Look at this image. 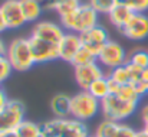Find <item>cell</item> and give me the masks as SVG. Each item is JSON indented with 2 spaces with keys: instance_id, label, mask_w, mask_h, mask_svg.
<instances>
[{
  "instance_id": "cell-1",
  "label": "cell",
  "mask_w": 148,
  "mask_h": 137,
  "mask_svg": "<svg viewBox=\"0 0 148 137\" xmlns=\"http://www.w3.org/2000/svg\"><path fill=\"white\" fill-rule=\"evenodd\" d=\"M98 12L89 3H81V6L72 13L59 17L60 25L66 32L82 33L98 25Z\"/></svg>"
},
{
  "instance_id": "cell-2",
  "label": "cell",
  "mask_w": 148,
  "mask_h": 137,
  "mask_svg": "<svg viewBox=\"0 0 148 137\" xmlns=\"http://www.w3.org/2000/svg\"><path fill=\"white\" fill-rule=\"evenodd\" d=\"M45 137H89L84 121L76 118H55L42 124Z\"/></svg>"
},
{
  "instance_id": "cell-3",
  "label": "cell",
  "mask_w": 148,
  "mask_h": 137,
  "mask_svg": "<svg viewBox=\"0 0 148 137\" xmlns=\"http://www.w3.org/2000/svg\"><path fill=\"white\" fill-rule=\"evenodd\" d=\"M6 56L10 61L13 69L19 71V72H25L36 64L33 53H32V49H30L29 38L27 39L26 38H17V39L12 41L10 45L7 46Z\"/></svg>"
},
{
  "instance_id": "cell-4",
  "label": "cell",
  "mask_w": 148,
  "mask_h": 137,
  "mask_svg": "<svg viewBox=\"0 0 148 137\" xmlns=\"http://www.w3.org/2000/svg\"><path fill=\"white\" fill-rule=\"evenodd\" d=\"M99 110H101V101L88 90H81V92H76L72 97L71 116L79 121L94 118Z\"/></svg>"
},
{
  "instance_id": "cell-5",
  "label": "cell",
  "mask_w": 148,
  "mask_h": 137,
  "mask_svg": "<svg viewBox=\"0 0 148 137\" xmlns=\"http://www.w3.org/2000/svg\"><path fill=\"white\" fill-rule=\"evenodd\" d=\"M137 107H138L137 102L122 101L118 97H115L114 94H109L106 98H103L101 101V111L105 116V118L114 120L118 123L128 118L130 116H132L137 111Z\"/></svg>"
},
{
  "instance_id": "cell-6",
  "label": "cell",
  "mask_w": 148,
  "mask_h": 137,
  "mask_svg": "<svg viewBox=\"0 0 148 137\" xmlns=\"http://www.w3.org/2000/svg\"><path fill=\"white\" fill-rule=\"evenodd\" d=\"M26 107L20 100H9L7 105L0 111V134L16 130L25 120Z\"/></svg>"
},
{
  "instance_id": "cell-7",
  "label": "cell",
  "mask_w": 148,
  "mask_h": 137,
  "mask_svg": "<svg viewBox=\"0 0 148 137\" xmlns=\"http://www.w3.org/2000/svg\"><path fill=\"white\" fill-rule=\"evenodd\" d=\"M97 59L102 68H106L111 71L128 62V56L124 46H121L118 42H114V41H108L103 45V48L99 51Z\"/></svg>"
},
{
  "instance_id": "cell-8",
  "label": "cell",
  "mask_w": 148,
  "mask_h": 137,
  "mask_svg": "<svg viewBox=\"0 0 148 137\" xmlns=\"http://www.w3.org/2000/svg\"><path fill=\"white\" fill-rule=\"evenodd\" d=\"M29 42L36 64H45V62H52L59 59V46L56 44H52L35 36H30Z\"/></svg>"
},
{
  "instance_id": "cell-9",
  "label": "cell",
  "mask_w": 148,
  "mask_h": 137,
  "mask_svg": "<svg viewBox=\"0 0 148 137\" xmlns=\"http://www.w3.org/2000/svg\"><path fill=\"white\" fill-rule=\"evenodd\" d=\"M122 35L131 41H144L148 38V16L145 13H134L127 25L121 29Z\"/></svg>"
},
{
  "instance_id": "cell-10",
  "label": "cell",
  "mask_w": 148,
  "mask_h": 137,
  "mask_svg": "<svg viewBox=\"0 0 148 137\" xmlns=\"http://www.w3.org/2000/svg\"><path fill=\"white\" fill-rule=\"evenodd\" d=\"M65 33H66V30L63 29L62 25L53 23L49 20H42V22H38L33 26L30 36H35V38H39V39H43V41L59 45V42L65 36Z\"/></svg>"
},
{
  "instance_id": "cell-11",
  "label": "cell",
  "mask_w": 148,
  "mask_h": 137,
  "mask_svg": "<svg viewBox=\"0 0 148 137\" xmlns=\"http://www.w3.org/2000/svg\"><path fill=\"white\" fill-rule=\"evenodd\" d=\"M79 36H81V41H82V46L92 51L97 56H98L99 51L103 48V45L109 41L108 30L101 25H97V26L79 33Z\"/></svg>"
},
{
  "instance_id": "cell-12",
  "label": "cell",
  "mask_w": 148,
  "mask_h": 137,
  "mask_svg": "<svg viewBox=\"0 0 148 137\" xmlns=\"http://www.w3.org/2000/svg\"><path fill=\"white\" fill-rule=\"evenodd\" d=\"M73 75L78 87L81 90H88L94 81L103 77V69L98 62L88 64V65H81V66H73Z\"/></svg>"
},
{
  "instance_id": "cell-13",
  "label": "cell",
  "mask_w": 148,
  "mask_h": 137,
  "mask_svg": "<svg viewBox=\"0 0 148 137\" xmlns=\"http://www.w3.org/2000/svg\"><path fill=\"white\" fill-rule=\"evenodd\" d=\"M0 10L9 29H19L27 23L20 6V0H4L0 6Z\"/></svg>"
},
{
  "instance_id": "cell-14",
  "label": "cell",
  "mask_w": 148,
  "mask_h": 137,
  "mask_svg": "<svg viewBox=\"0 0 148 137\" xmlns=\"http://www.w3.org/2000/svg\"><path fill=\"white\" fill-rule=\"evenodd\" d=\"M141 74H143V69L141 68H138V66L127 62L125 65L112 69L109 72V80L114 84H118V85L137 84L141 80Z\"/></svg>"
},
{
  "instance_id": "cell-15",
  "label": "cell",
  "mask_w": 148,
  "mask_h": 137,
  "mask_svg": "<svg viewBox=\"0 0 148 137\" xmlns=\"http://www.w3.org/2000/svg\"><path fill=\"white\" fill-rule=\"evenodd\" d=\"M58 46H59V59L71 64L73 61L75 55L82 48V41H81L79 33L66 32Z\"/></svg>"
},
{
  "instance_id": "cell-16",
  "label": "cell",
  "mask_w": 148,
  "mask_h": 137,
  "mask_svg": "<svg viewBox=\"0 0 148 137\" xmlns=\"http://www.w3.org/2000/svg\"><path fill=\"white\" fill-rule=\"evenodd\" d=\"M134 15V12L130 9V6L127 4V3H118V4H115L112 9H111V12L108 13V19H109V22L116 28V29H122L125 25H127V22L131 19V16Z\"/></svg>"
},
{
  "instance_id": "cell-17",
  "label": "cell",
  "mask_w": 148,
  "mask_h": 137,
  "mask_svg": "<svg viewBox=\"0 0 148 137\" xmlns=\"http://www.w3.org/2000/svg\"><path fill=\"white\" fill-rule=\"evenodd\" d=\"M71 101L72 97L66 94H56L50 100V111L58 118H66L68 116H71Z\"/></svg>"
},
{
  "instance_id": "cell-18",
  "label": "cell",
  "mask_w": 148,
  "mask_h": 137,
  "mask_svg": "<svg viewBox=\"0 0 148 137\" xmlns=\"http://www.w3.org/2000/svg\"><path fill=\"white\" fill-rule=\"evenodd\" d=\"M111 94H114L115 97H118L122 101H128V102H140L141 100V94L138 92V90L135 88L134 84H125V85H118L114 84L111 81Z\"/></svg>"
},
{
  "instance_id": "cell-19",
  "label": "cell",
  "mask_w": 148,
  "mask_h": 137,
  "mask_svg": "<svg viewBox=\"0 0 148 137\" xmlns=\"http://www.w3.org/2000/svg\"><path fill=\"white\" fill-rule=\"evenodd\" d=\"M82 0H48L45 7L58 13L59 17L66 16L81 6Z\"/></svg>"
},
{
  "instance_id": "cell-20",
  "label": "cell",
  "mask_w": 148,
  "mask_h": 137,
  "mask_svg": "<svg viewBox=\"0 0 148 137\" xmlns=\"http://www.w3.org/2000/svg\"><path fill=\"white\" fill-rule=\"evenodd\" d=\"M20 6L27 23L36 22L43 12L42 0H20Z\"/></svg>"
},
{
  "instance_id": "cell-21",
  "label": "cell",
  "mask_w": 148,
  "mask_h": 137,
  "mask_svg": "<svg viewBox=\"0 0 148 137\" xmlns=\"http://www.w3.org/2000/svg\"><path fill=\"white\" fill-rule=\"evenodd\" d=\"M111 88H112V85H111L109 77H105L103 75V77L98 78L97 81H94L91 84V87L88 88V91L91 92L94 97H97L99 101H102L103 98H106L111 94Z\"/></svg>"
},
{
  "instance_id": "cell-22",
  "label": "cell",
  "mask_w": 148,
  "mask_h": 137,
  "mask_svg": "<svg viewBox=\"0 0 148 137\" xmlns=\"http://www.w3.org/2000/svg\"><path fill=\"white\" fill-rule=\"evenodd\" d=\"M119 126H121V123L105 118L102 123H99V126L97 127L95 137H115L116 133H118Z\"/></svg>"
},
{
  "instance_id": "cell-23",
  "label": "cell",
  "mask_w": 148,
  "mask_h": 137,
  "mask_svg": "<svg viewBox=\"0 0 148 137\" xmlns=\"http://www.w3.org/2000/svg\"><path fill=\"white\" fill-rule=\"evenodd\" d=\"M17 134L20 137H40L42 136V126L30 121V120H23L20 126L16 129Z\"/></svg>"
},
{
  "instance_id": "cell-24",
  "label": "cell",
  "mask_w": 148,
  "mask_h": 137,
  "mask_svg": "<svg viewBox=\"0 0 148 137\" xmlns=\"http://www.w3.org/2000/svg\"><path fill=\"white\" fill-rule=\"evenodd\" d=\"M94 62H98L97 55L92 51H89L88 48L82 46L79 49V52L75 55V58H73V61L71 64L73 66H81V65H88V64H94Z\"/></svg>"
},
{
  "instance_id": "cell-25",
  "label": "cell",
  "mask_w": 148,
  "mask_h": 137,
  "mask_svg": "<svg viewBox=\"0 0 148 137\" xmlns=\"http://www.w3.org/2000/svg\"><path fill=\"white\" fill-rule=\"evenodd\" d=\"M128 62L141 68V69H145L148 68V51H135L130 55L128 58Z\"/></svg>"
},
{
  "instance_id": "cell-26",
  "label": "cell",
  "mask_w": 148,
  "mask_h": 137,
  "mask_svg": "<svg viewBox=\"0 0 148 137\" xmlns=\"http://www.w3.org/2000/svg\"><path fill=\"white\" fill-rule=\"evenodd\" d=\"M88 3L98 12V13H105L108 15L111 12V9L118 4L116 0H88Z\"/></svg>"
},
{
  "instance_id": "cell-27",
  "label": "cell",
  "mask_w": 148,
  "mask_h": 137,
  "mask_svg": "<svg viewBox=\"0 0 148 137\" xmlns=\"http://www.w3.org/2000/svg\"><path fill=\"white\" fill-rule=\"evenodd\" d=\"M13 71H14V69H13L10 61L7 59V56H6V55H4V56H0V84L4 82V81L12 75Z\"/></svg>"
},
{
  "instance_id": "cell-28",
  "label": "cell",
  "mask_w": 148,
  "mask_h": 137,
  "mask_svg": "<svg viewBox=\"0 0 148 137\" xmlns=\"http://www.w3.org/2000/svg\"><path fill=\"white\" fill-rule=\"evenodd\" d=\"M134 13H145L148 12V0H127L125 1Z\"/></svg>"
},
{
  "instance_id": "cell-29",
  "label": "cell",
  "mask_w": 148,
  "mask_h": 137,
  "mask_svg": "<svg viewBox=\"0 0 148 137\" xmlns=\"http://www.w3.org/2000/svg\"><path fill=\"white\" fill-rule=\"evenodd\" d=\"M134 85H135V88L138 90V92L141 94V97L145 95V94H148V68L143 69L141 80H140L137 84H134Z\"/></svg>"
},
{
  "instance_id": "cell-30",
  "label": "cell",
  "mask_w": 148,
  "mask_h": 137,
  "mask_svg": "<svg viewBox=\"0 0 148 137\" xmlns=\"http://www.w3.org/2000/svg\"><path fill=\"white\" fill-rule=\"evenodd\" d=\"M115 137H137V131L127 124H121Z\"/></svg>"
},
{
  "instance_id": "cell-31",
  "label": "cell",
  "mask_w": 148,
  "mask_h": 137,
  "mask_svg": "<svg viewBox=\"0 0 148 137\" xmlns=\"http://www.w3.org/2000/svg\"><path fill=\"white\" fill-rule=\"evenodd\" d=\"M141 120H143L144 126H148V104H145L141 108Z\"/></svg>"
},
{
  "instance_id": "cell-32",
  "label": "cell",
  "mask_w": 148,
  "mask_h": 137,
  "mask_svg": "<svg viewBox=\"0 0 148 137\" xmlns=\"http://www.w3.org/2000/svg\"><path fill=\"white\" fill-rule=\"evenodd\" d=\"M7 102H9V98H7V95L4 94L3 90H0V111L7 105Z\"/></svg>"
},
{
  "instance_id": "cell-33",
  "label": "cell",
  "mask_w": 148,
  "mask_h": 137,
  "mask_svg": "<svg viewBox=\"0 0 148 137\" xmlns=\"http://www.w3.org/2000/svg\"><path fill=\"white\" fill-rule=\"evenodd\" d=\"M9 28H7V25H6V20H4V17H3V13H1V10H0V33H3L4 30H7Z\"/></svg>"
},
{
  "instance_id": "cell-34",
  "label": "cell",
  "mask_w": 148,
  "mask_h": 137,
  "mask_svg": "<svg viewBox=\"0 0 148 137\" xmlns=\"http://www.w3.org/2000/svg\"><path fill=\"white\" fill-rule=\"evenodd\" d=\"M0 137H20V136L17 134V131H16V130H13V131H7V133L0 134Z\"/></svg>"
},
{
  "instance_id": "cell-35",
  "label": "cell",
  "mask_w": 148,
  "mask_h": 137,
  "mask_svg": "<svg viewBox=\"0 0 148 137\" xmlns=\"http://www.w3.org/2000/svg\"><path fill=\"white\" fill-rule=\"evenodd\" d=\"M6 51H7V48L4 46L3 41L0 39V56H4V55H6Z\"/></svg>"
},
{
  "instance_id": "cell-36",
  "label": "cell",
  "mask_w": 148,
  "mask_h": 137,
  "mask_svg": "<svg viewBox=\"0 0 148 137\" xmlns=\"http://www.w3.org/2000/svg\"><path fill=\"white\" fill-rule=\"evenodd\" d=\"M137 137H148V131L145 129H143V130L137 131Z\"/></svg>"
},
{
  "instance_id": "cell-37",
  "label": "cell",
  "mask_w": 148,
  "mask_h": 137,
  "mask_svg": "<svg viewBox=\"0 0 148 137\" xmlns=\"http://www.w3.org/2000/svg\"><path fill=\"white\" fill-rule=\"evenodd\" d=\"M116 1H118V3H125L127 0H116Z\"/></svg>"
},
{
  "instance_id": "cell-38",
  "label": "cell",
  "mask_w": 148,
  "mask_h": 137,
  "mask_svg": "<svg viewBox=\"0 0 148 137\" xmlns=\"http://www.w3.org/2000/svg\"><path fill=\"white\" fill-rule=\"evenodd\" d=\"M144 129H145V130H147V131H148V126H144Z\"/></svg>"
},
{
  "instance_id": "cell-39",
  "label": "cell",
  "mask_w": 148,
  "mask_h": 137,
  "mask_svg": "<svg viewBox=\"0 0 148 137\" xmlns=\"http://www.w3.org/2000/svg\"><path fill=\"white\" fill-rule=\"evenodd\" d=\"M42 1H48V0H42Z\"/></svg>"
}]
</instances>
